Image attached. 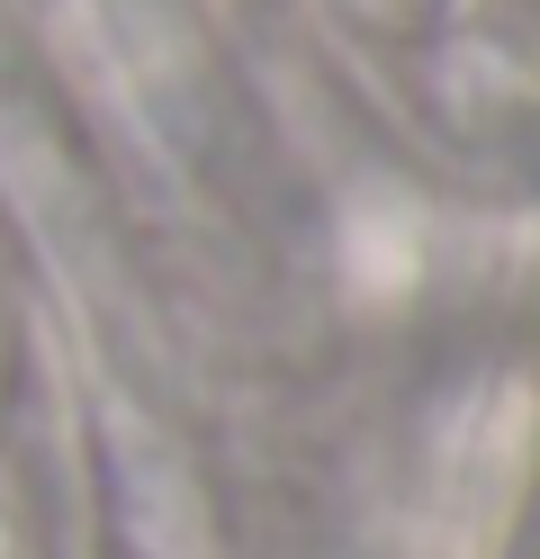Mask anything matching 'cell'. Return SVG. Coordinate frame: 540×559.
Here are the masks:
<instances>
[{
	"mask_svg": "<svg viewBox=\"0 0 540 559\" xmlns=\"http://www.w3.org/2000/svg\"><path fill=\"white\" fill-rule=\"evenodd\" d=\"M0 361H10V317H0Z\"/></svg>",
	"mask_w": 540,
	"mask_h": 559,
	"instance_id": "6da1fadb",
	"label": "cell"
}]
</instances>
